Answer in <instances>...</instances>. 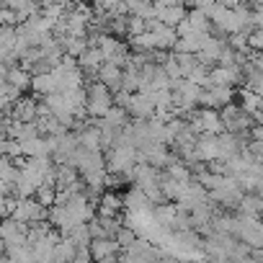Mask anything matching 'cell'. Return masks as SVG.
Listing matches in <instances>:
<instances>
[{
  "label": "cell",
  "instance_id": "1",
  "mask_svg": "<svg viewBox=\"0 0 263 263\" xmlns=\"http://www.w3.org/2000/svg\"><path fill=\"white\" fill-rule=\"evenodd\" d=\"M106 163V173H129L132 168L137 165V147L132 142L119 140L103 158Z\"/></svg>",
  "mask_w": 263,
  "mask_h": 263
},
{
  "label": "cell",
  "instance_id": "2",
  "mask_svg": "<svg viewBox=\"0 0 263 263\" xmlns=\"http://www.w3.org/2000/svg\"><path fill=\"white\" fill-rule=\"evenodd\" d=\"M111 106H114V96L106 85H101L98 80L85 85V114L90 119H101Z\"/></svg>",
  "mask_w": 263,
  "mask_h": 263
},
{
  "label": "cell",
  "instance_id": "3",
  "mask_svg": "<svg viewBox=\"0 0 263 263\" xmlns=\"http://www.w3.org/2000/svg\"><path fill=\"white\" fill-rule=\"evenodd\" d=\"M11 217L16 219V222H21V224H36V222H47V209L31 196V199H18L16 201V206H13V212H11Z\"/></svg>",
  "mask_w": 263,
  "mask_h": 263
},
{
  "label": "cell",
  "instance_id": "4",
  "mask_svg": "<svg viewBox=\"0 0 263 263\" xmlns=\"http://www.w3.org/2000/svg\"><path fill=\"white\" fill-rule=\"evenodd\" d=\"M26 232L29 227L16 222L13 217H6V219H0V248H11V245H21L26 242Z\"/></svg>",
  "mask_w": 263,
  "mask_h": 263
},
{
  "label": "cell",
  "instance_id": "5",
  "mask_svg": "<svg viewBox=\"0 0 263 263\" xmlns=\"http://www.w3.org/2000/svg\"><path fill=\"white\" fill-rule=\"evenodd\" d=\"M126 114H132L135 119H153V116H155V106H153L150 93H147V90H137V93H132L129 106H126Z\"/></svg>",
  "mask_w": 263,
  "mask_h": 263
},
{
  "label": "cell",
  "instance_id": "6",
  "mask_svg": "<svg viewBox=\"0 0 263 263\" xmlns=\"http://www.w3.org/2000/svg\"><path fill=\"white\" fill-rule=\"evenodd\" d=\"M124 212V196H119L116 191H106L98 199V217L101 219H119V214Z\"/></svg>",
  "mask_w": 263,
  "mask_h": 263
},
{
  "label": "cell",
  "instance_id": "7",
  "mask_svg": "<svg viewBox=\"0 0 263 263\" xmlns=\"http://www.w3.org/2000/svg\"><path fill=\"white\" fill-rule=\"evenodd\" d=\"M11 121H21V124H29V121H36V101L34 98H16L11 103Z\"/></svg>",
  "mask_w": 263,
  "mask_h": 263
},
{
  "label": "cell",
  "instance_id": "8",
  "mask_svg": "<svg viewBox=\"0 0 263 263\" xmlns=\"http://www.w3.org/2000/svg\"><path fill=\"white\" fill-rule=\"evenodd\" d=\"M237 80H240V67H219V65H214L206 72V85H232Z\"/></svg>",
  "mask_w": 263,
  "mask_h": 263
},
{
  "label": "cell",
  "instance_id": "9",
  "mask_svg": "<svg viewBox=\"0 0 263 263\" xmlns=\"http://www.w3.org/2000/svg\"><path fill=\"white\" fill-rule=\"evenodd\" d=\"M121 248L116 245V240H111V237H98V240H90L88 242V253H90V258H93V263L96 260H103V258H111V255H116Z\"/></svg>",
  "mask_w": 263,
  "mask_h": 263
},
{
  "label": "cell",
  "instance_id": "10",
  "mask_svg": "<svg viewBox=\"0 0 263 263\" xmlns=\"http://www.w3.org/2000/svg\"><path fill=\"white\" fill-rule=\"evenodd\" d=\"M155 18L160 21V24H165V26H176L178 21H183L186 18V8L181 6V3H171V6H155Z\"/></svg>",
  "mask_w": 263,
  "mask_h": 263
},
{
  "label": "cell",
  "instance_id": "11",
  "mask_svg": "<svg viewBox=\"0 0 263 263\" xmlns=\"http://www.w3.org/2000/svg\"><path fill=\"white\" fill-rule=\"evenodd\" d=\"M96 80L101 85H106L108 90H119V85H121V67L114 65V62H103L98 67V72H96Z\"/></svg>",
  "mask_w": 263,
  "mask_h": 263
},
{
  "label": "cell",
  "instance_id": "12",
  "mask_svg": "<svg viewBox=\"0 0 263 263\" xmlns=\"http://www.w3.org/2000/svg\"><path fill=\"white\" fill-rule=\"evenodd\" d=\"M75 62H78V67H80L83 72H88V75L96 80V72H98V67L103 65V57H101L98 47H88V49H85V52H83V54H80Z\"/></svg>",
  "mask_w": 263,
  "mask_h": 263
},
{
  "label": "cell",
  "instance_id": "13",
  "mask_svg": "<svg viewBox=\"0 0 263 263\" xmlns=\"http://www.w3.org/2000/svg\"><path fill=\"white\" fill-rule=\"evenodd\" d=\"M29 88H34L36 96H49V93H57V80L52 72H36L29 83Z\"/></svg>",
  "mask_w": 263,
  "mask_h": 263
},
{
  "label": "cell",
  "instance_id": "14",
  "mask_svg": "<svg viewBox=\"0 0 263 263\" xmlns=\"http://www.w3.org/2000/svg\"><path fill=\"white\" fill-rule=\"evenodd\" d=\"M6 83L13 88V90H26L29 88V83H31V75H29V70H24L21 65L18 67H8L6 70Z\"/></svg>",
  "mask_w": 263,
  "mask_h": 263
},
{
  "label": "cell",
  "instance_id": "15",
  "mask_svg": "<svg viewBox=\"0 0 263 263\" xmlns=\"http://www.w3.org/2000/svg\"><path fill=\"white\" fill-rule=\"evenodd\" d=\"M237 209H240V214H245V217H258L260 214V209H263V201H260V196L258 194H242L240 196V201L235 204Z\"/></svg>",
  "mask_w": 263,
  "mask_h": 263
},
{
  "label": "cell",
  "instance_id": "16",
  "mask_svg": "<svg viewBox=\"0 0 263 263\" xmlns=\"http://www.w3.org/2000/svg\"><path fill=\"white\" fill-rule=\"evenodd\" d=\"M3 253H6V258H8L11 263H34L31 245H26V242H21V245H11V248H6Z\"/></svg>",
  "mask_w": 263,
  "mask_h": 263
},
{
  "label": "cell",
  "instance_id": "17",
  "mask_svg": "<svg viewBox=\"0 0 263 263\" xmlns=\"http://www.w3.org/2000/svg\"><path fill=\"white\" fill-rule=\"evenodd\" d=\"M165 178H171V181H176V183H191V181H194L191 168H189L186 163H181V160H173V163L168 165V176H165Z\"/></svg>",
  "mask_w": 263,
  "mask_h": 263
},
{
  "label": "cell",
  "instance_id": "18",
  "mask_svg": "<svg viewBox=\"0 0 263 263\" xmlns=\"http://www.w3.org/2000/svg\"><path fill=\"white\" fill-rule=\"evenodd\" d=\"M34 194H36L34 199H36V201H39L44 209L54 206V194H57V189H54V186H49V183H42V186H39Z\"/></svg>",
  "mask_w": 263,
  "mask_h": 263
},
{
  "label": "cell",
  "instance_id": "19",
  "mask_svg": "<svg viewBox=\"0 0 263 263\" xmlns=\"http://www.w3.org/2000/svg\"><path fill=\"white\" fill-rule=\"evenodd\" d=\"M206 65H201V62H196L189 72H186V78L183 80H189V83H194V85H199V88H204L206 85Z\"/></svg>",
  "mask_w": 263,
  "mask_h": 263
},
{
  "label": "cell",
  "instance_id": "20",
  "mask_svg": "<svg viewBox=\"0 0 263 263\" xmlns=\"http://www.w3.org/2000/svg\"><path fill=\"white\" fill-rule=\"evenodd\" d=\"M114 240H116V245H119V248L124 250V248H129L132 242H135V240H137V232H135V230H129V227H124V224H121V227L116 230V235H114Z\"/></svg>",
  "mask_w": 263,
  "mask_h": 263
},
{
  "label": "cell",
  "instance_id": "21",
  "mask_svg": "<svg viewBox=\"0 0 263 263\" xmlns=\"http://www.w3.org/2000/svg\"><path fill=\"white\" fill-rule=\"evenodd\" d=\"M142 31H147V21H145V18H140V16H126V34H129V36H137V34H142Z\"/></svg>",
  "mask_w": 263,
  "mask_h": 263
},
{
  "label": "cell",
  "instance_id": "22",
  "mask_svg": "<svg viewBox=\"0 0 263 263\" xmlns=\"http://www.w3.org/2000/svg\"><path fill=\"white\" fill-rule=\"evenodd\" d=\"M16 26H0V47L3 49H13V44H16Z\"/></svg>",
  "mask_w": 263,
  "mask_h": 263
},
{
  "label": "cell",
  "instance_id": "23",
  "mask_svg": "<svg viewBox=\"0 0 263 263\" xmlns=\"http://www.w3.org/2000/svg\"><path fill=\"white\" fill-rule=\"evenodd\" d=\"M245 47H248L250 52H258V49L263 47V31H260V29H250L248 36H245Z\"/></svg>",
  "mask_w": 263,
  "mask_h": 263
},
{
  "label": "cell",
  "instance_id": "24",
  "mask_svg": "<svg viewBox=\"0 0 263 263\" xmlns=\"http://www.w3.org/2000/svg\"><path fill=\"white\" fill-rule=\"evenodd\" d=\"M6 135H8V121L0 119V137H6Z\"/></svg>",
  "mask_w": 263,
  "mask_h": 263
}]
</instances>
